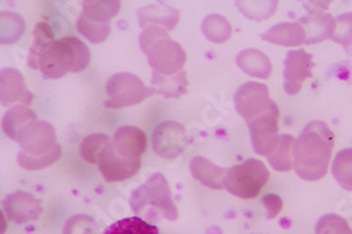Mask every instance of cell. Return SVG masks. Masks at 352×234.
<instances>
[{
  "instance_id": "cell-8",
  "label": "cell",
  "mask_w": 352,
  "mask_h": 234,
  "mask_svg": "<svg viewBox=\"0 0 352 234\" xmlns=\"http://www.w3.org/2000/svg\"><path fill=\"white\" fill-rule=\"evenodd\" d=\"M274 100L270 96L267 85L259 82H247L239 87L234 95V105L239 114L248 122L267 111L272 106Z\"/></svg>"
},
{
  "instance_id": "cell-10",
  "label": "cell",
  "mask_w": 352,
  "mask_h": 234,
  "mask_svg": "<svg viewBox=\"0 0 352 234\" xmlns=\"http://www.w3.org/2000/svg\"><path fill=\"white\" fill-rule=\"evenodd\" d=\"M313 56L305 50H292L287 52L283 70V87L287 95H298L305 82L313 75Z\"/></svg>"
},
{
  "instance_id": "cell-31",
  "label": "cell",
  "mask_w": 352,
  "mask_h": 234,
  "mask_svg": "<svg viewBox=\"0 0 352 234\" xmlns=\"http://www.w3.org/2000/svg\"><path fill=\"white\" fill-rule=\"evenodd\" d=\"M110 141H111V138L107 134H102V133L89 134L87 137H85L80 142V149H79L80 157L87 162L98 164V158H99L102 150Z\"/></svg>"
},
{
  "instance_id": "cell-25",
  "label": "cell",
  "mask_w": 352,
  "mask_h": 234,
  "mask_svg": "<svg viewBox=\"0 0 352 234\" xmlns=\"http://www.w3.org/2000/svg\"><path fill=\"white\" fill-rule=\"evenodd\" d=\"M203 34L214 44H223L232 36V27L230 21L221 14H209L203 20Z\"/></svg>"
},
{
  "instance_id": "cell-19",
  "label": "cell",
  "mask_w": 352,
  "mask_h": 234,
  "mask_svg": "<svg viewBox=\"0 0 352 234\" xmlns=\"http://www.w3.org/2000/svg\"><path fill=\"white\" fill-rule=\"evenodd\" d=\"M190 172L193 178L201 185L214 191L224 189V180L227 169L213 164L210 160L204 157H195L190 161Z\"/></svg>"
},
{
  "instance_id": "cell-24",
  "label": "cell",
  "mask_w": 352,
  "mask_h": 234,
  "mask_svg": "<svg viewBox=\"0 0 352 234\" xmlns=\"http://www.w3.org/2000/svg\"><path fill=\"white\" fill-rule=\"evenodd\" d=\"M55 43H56V39H55V33H54V28L51 27V24L47 21H40L34 27L33 44L30 48V55H28L27 64L30 65V64L36 63L38 58H41Z\"/></svg>"
},
{
  "instance_id": "cell-1",
  "label": "cell",
  "mask_w": 352,
  "mask_h": 234,
  "mask_svg": "<svg viewBox=\"0 0 352 234\" xmlns=\"http://www.w3.org/2000/svg\"><path fill=\"white\" fill-rule=\"evenodd\" d=\"M334 133L324 122H310L293 147V169L305 181L326 177L334 150Z\"/></svg>"
},
{
  "instance_id": "cell-3",
  "label": "cell",
  "mask_w": 352,
  "mask_h": 234,
  "mask_svg": "<svg viewBox=\"0 0 352 234\" xmlns=\"http://www.w3.org/2000/svg\"><path fill=\"white\" fill-rule=\"evenodd\" d=\"M140 47L148 58L154 72L175 75L182 72L186 64V52L181 44L172 40L162 27H146L140 36Z\"/></svg>"
},
{
  "instance_id": "cell-6",
  "label": "cell",
  "mask_w": 352,
  "mask_h": 234,
  "mask_svg": "<svg viewBox=\"0 0 352 234\" xmlns=\"http://www.w3.org/2000/svg\"><path fill=\"white\" fill-rule=\"evenodd\" d=\"M106 94V107L122 109L140 105L155 92L153 87L146 86L137 75L131 72H119L107 81Z\"/></svg>"
},
{
  "instance_id": "cell-9",
  "label": "cell",
  "mask_w": 352,
  "mask_h": 234,
  "mask_svg": "<svg viewBox=\"0 0 352 234\" xmlns=\"http://www.w3.org/2000/svg\"><path fill=\"white\" fill-rule=\"evenodd\" d=\"M16 142H19L21 151L27 156L38 157L51 153L58 145V138L51 123L37 120L20 133Z\"/></svg>"
},
{
  "instance_id": "cell-13",
  "label": "cell",
  "mask_w": 352,
  "mask_h": 234,
  "mask_svg": "<svg viewBox=\"0 0 352 234\" xmlns=\"http://www.w3.org/2000/svg\"><path fill=\"white\" fill-rule=\"evenodd\" d=\"M2 211H5V215L9 220L17 224H23L37 220L43 213V204L34 195L19 191L10 193L3 200Z\"/></svg>"
},
{
  "instance_id": "cell-14",
  "label": "cell",
  "mask_w": 352,
  "mask_h": 234,
  "mask_svg": "<svg viewBox=\"0 0 352 234\" xmlns=\"http://www.w3.org/2000/svg\"><path fill=\"white\" fill-rule=\"evenodd\" d=\"M0 100L3 106L16 103L32 105L34 95L28 89L24 75L14 68H5L0 72Z\"/></svg>"
},
{
  "instance_id": "cell-38",
  "label": "cell",
  "mask_w": 352,
  "mask_h": 234,
  "mask_svg": "<svg viewBox=\"0 0 352 234\" xmlns=\"http://www.w3.org/2000/svg\"><path fill=\"white\" fill-rule=\"evenodd\" d=\"M6 217H8V216H6L5 212L2 211V230H0V233H2V234L6 231Z\"/></svg>"
},
{
  "instance_id": "cell-5",
  "label": "cell",
  "mask_w": 352,
  "mask_h": 234,
  "mask_svg": "<svg viewBox=\"0 0 352 234\" xmlns=\"http://www.w3.org/2000/svg\"><path fill=\"white\" fill-rule=\"evenodd\" d=\"M270 180V171L262 161L250 158L234 165L226 173L224 189L241 199H252L259 195Z\"/></svg>"
},
{
  "instance_id": "cell-20",
  "label": "cell",
  "mask_w": 352,
  "mask_h": 234,
  "mask_svg": "<svg viewBox=\"0 0 352 234\" xmlns=\"http://www.w3.org/2000/svg\"><path fill=\"white\" fill-rule=\"evenodd\" d=\"M236 61L240 70L252 78L268 79L272 75L271 60L268 58V55H265L259 50H254V48L244 50L237 55Z\"/></svg>"
},
{
  "instance_id": "cell-37",
  "label": "cell",
  "mask_w": 352,
  "mask_h": 234,
  "mask_svg": "<svg viewBox=\"0 0 352 234\" xmlns=\"http://www.w3.org/2000/svg\"><path fill=\"white\" fill-rule=\"evenodd\" d=\"M262 204L268 212V219H275L283 209V200L279 195L268 193L262 198Z\"/></svg>"
},
{
  "instance_id": "cell-27",
  "label": "cell",
  "mask_w": 352,
  "mask_h": 234,
  "mask_svg": "<svg viewBox=\"0 0 352 234\" xmlns=\"http://www.w3.org/2000/svg\"><path fill=\"white\" fill-rule=\"evenodd\" d=\"M102 234H161V231L150 222L134 216L110 224Z\"/></svg>"
},
{
  "instance_id": "cell-26",
  "label": "cell",
  "mask_w": 352,
  "mask_h": 234,
  "mask_svg": "<svg viewBox=\"0 0 352 234\" xmlns=\"http://www.w3.org/2000/svg\"><path fill=\"white\" fill-rule=\"evenodd\" d=\"M296 138L290 134H282L275 151L268 157L272 168L278 172H289L293 169V147Z\"/></svg>"
},
{
  "instance_id": "cell-39",
  "label": "cell",
  "mask_w": 352,
  "mask_h": 234,
  "mask_svg": "<svg viewBox=\"0 0 352 234\" xmlns=\"http://www.w3.org/2000/svg\"><path fill=\"white\" fill-rule=\"evenodd\" d=\"M345 51H346V52H348V54L352 56V47H351V48H348V50H345Z\"/></svg>"
},
{
  "instance_id": "cell-22",
  "label": "cell",
  "mask_w": 352,
  "mask_h": 234,
  "mask_svg": "<svg viewBox=\"0 0 352 234\" xmlns=\"http://www.w3.org/2000/svg\"><path fill=\"white\" fill-rule=\"evenodd\" d=\"M151 82L154 92L168 99L184 96L189 87V81L185 71L175 75H161L154 72Z\"/></svg>"
},
{
  "instance_id": "cell-35",
  "label": "cell",
  "mask_w": 352,
  "mask_h": 234,
  "mask_svg": "<svg viewBox=\"0 0 352 234\" xmlns=\"http://www.w3.org/2000/svg\"><path fill=\"white\" fill-rule=\"evenodd\" d=\"M344 50L352 47V13H344L336 19V32L331 39Z\"/></svg>"
},
{
  "instance_id": "cell-36",
  "label": "cell",
  "mask_w": 352,
  "mask_h": 234,
  "mask_svg": "<svg viewBox=\"0 0 352 234\" xmlns=\"http://www.w3.org/2000/svg\"><path fill=\"white\" fill-rule=\"evenodd\" d=\"M64 234H98V224L87 215H75L65 223Z\"/></svg>"
},
{
  "instance_id": "cell-16",
  "label": "cell",
  "mask_w": 352,
  "mask_h": 234,
  "mask_svg": "<svg viewBox=\"0 0 352 234\" xmlns=\"http://www.w3.org/2000/svg\"><path fill=\"white\" fill-rule=\"evenodd\" d=\"M298 23L306 32V44H317L333 39L336 32V19L331 14L317 9H310L309 14L302 17Z\"/></svg>"
},
{
  "instance_id": "cell-28",
  "label": "cell",
  "mask_w": 352,
  "mask_h": 234,
  "mask_svg": "<svg viewBox=\"0 0 352 234\" xmlns=\"http://www.w3.org/2000/svg\"><path fill=\"white\" fill-rule=\"evenodd\" d=\"M331 172L341 188L352 192V149H344L336 156Z\"/></svg>"
},
{
  "instance_id": "cell-12",
  "label": "cell",
  "mask_w": 352,
  "mask_h": 234,
  "mask_svg": "<svg viewBox=\"0 0 352 234\" xmlns=\"http://www.w3.org/2000/svg\"><path fill=\"white\" fill-rule=\"evenodd\" d=\"M107 182H122L138 173L141 160H127L120 157L113 149L111 141L102 150L96 164Z\"/></svg>"
},
{
  "instance_id": "cell-7",
  "label": "cell",
  "mask_w": 352,
  "mask_h": 234,
  "mask_svg": "<svg viewBox=\"0 0 352 234\" xmlns=\"http://www.w3.org/2000/svg\"><path fill=\"white\" fill-rule=\"evenodd\" d=\"M254 151L259 156L270 157L279 142V109L274 102L272 106L248 122Z\"/></svg>"
},
{
  "instance_id": "cell-30",
  "label": "cell",
  "mask_w": 352,
  "mask_h": 234,
  "mask_svg": "<svg viewBox=\"0 0 352 234\" xmlns=\"http://www.w3.org/2000/svg\"><path fill=\"white\" fill-rule=\"evenodd\" d=\"M76 28L78 32L89 40L94 44H102L104 43L110 33H111V27L110 24H100V23H95L89 19H86L85 16H79L78 21H76Z\"/></svg>"
},
{
  "instance_id": "cell-2",
  "label": "cell",
  "mask_w": 352,
  "mask_h": 234,
  "mask_svg": "<svg viewBox=\"0 0 352 234\" xmlns=\"http://www.w3.org/2000/svg\"><path fill=\"white\" fill-rule=\"evenodd\" d=\"M91 50L74 36H67L56 43L28 67L41 71L50 79H61L69 72H82L91 64Z\"/></svg>"
},
{
  "instance_id": "cell-34",
  "label": "cell",
  "mask_w": 352,
  "mask_h": 234,
  "mask_svg": "<svg viewBox=\"0 0 352 234\" xmlns=\"http://www.w3.org/2000/svg\"><path fill=\"white\" fill-rule=\"evenodd\" d=\"M316 234H352V228L344 217L326 215L317 222Z\"/></svg>"
},
{
  "instance_id": "cell-21",
  "label": "cell",
  "mask_w": 352,
  "mask_h": 234,
  "mask_svg": "<svg viewBox=\"0 0 352 234\" xmlns=\"http://www.w3.org/2000/svg\"><path fill=\"white\" fill-rule=\"evenodd\" d=\"M38 117L37 114L25 105H17L12 107L3 117L2 127L6 136L12 140H17L20 133L30 126L32 123L37 122Z\"/></svg>"
},
{
  "instance_id": "cell-32",
  "label": "cell",
  "mask_w": 352,
  "mask_h": 234,
  "mask_svg": "<svg viewBox=\"0 0 352 234\" xmlns=\"http://www.w3.org/2000/svg\"><path fill=\"white\" fill-rule=\"evenodd\" d=\"M63 156V147L60 144L56 145V147L45 154V156H38V157H32V156H27L25 153H20L17 157V162L20 164L21 168L27 169V171H40L44 169L50 165H52L55 161H58Z\"/></svg>"
},
{
  "instance_id": "cell-29",
  "label": "cell",
  "mask_w": 352,
  "mask_h": 234,
  "mask_svg": "<svg viewBox=\"0 0 352 234\" xmlns=\"http://www.w3.org/2000/svg\"><path fill=\"white\" fill-rule=\"evenodd\" d=\"M0 20H2V39H0V43L3 45L17 43L25 32L24 19L19 13L3 12Z\"/></svg>"
},
{
  "instance_id": "cell-15",
  "label": "cell",
  "mask_w": 352,
  "mask_h": 234,
  "mask_svg": "<svg viewBox=\"0 0 352 234\" xmlns=\"http://www.w3.org/2000/svg\"><path fill=\"white\" fill-rule=\"evenodd\" d=\"M111 145L120 157L135 161L141 160V156L146 151L148 138L141 129L135 126H122L116 130L111 138Z\"/></svg>"
},
{
  "instance_id": "cell-33",
  "label": "cell",
  "mask_w": 352,
  "mask_h": 234,
  "mask_svg": "<svg viewBox=\"0 0 352 234\" xmlns=\"http://www.w3.org/2000/svg\"><path fill=\"white\" fill-rule=\"evenodd\" d=\"M237 8L248 19L263 20L276 12L278 2H237Z\"/></svg>"
},
{
  "instance_id": "cell-18",
  "label": "cell",
  "mask_w": 352,
  "mask_h": 234,
  "mask_svg": "<svg viewBox=\"0 0 352 234\" xmlns=\"http://www.w3.org/2000/svg\"><path fill=\"white\" fill-rule=\"evenodd\" d=\"M263 41L282 47H299L307 43L305 28L299 23H279L262 36Z\"/></svg>"
},
{
  "instance_id": "cell-11",
  "label": "cell",
  "mask_w": 352,
  "mask_h": 234,
  "mask_svg": "<svg viewBox=\"0 0 352 234\" xmlns=\"http://www.w3.org/2000/svg\"><path fill=\"white\" fill-rule=\"evenodd\" d=\"M186 129L184 125L166 120L158 125L153 133L154 151L164 160L178 158L185 149Z\"/></svg>"
},
{
  "instance_id": "cell-23",
  "label": "cell",
  "mask_w": 352,
  "mask_h": 234,
  "mask_svg": "<svg viewBox=\"0 0 352 234\" xmlns=\"http://www.w3.org/2000/svg\"><path fill=\"white\" fill-rule=\"evenodd\" d=\"M80 5L82 16L100 24H110V20L122 10L119 0H85Z\"/></svg>"
},
{
  "instance_id": "cell-4",
  "label": "cell",
  "mask_w": 352,
  "mask_h": 234,
  "mask_svg": "<svg viewBox=\"0 0 352 234\" xmlns=\"http://www.w3.org/2000/svg\"><path fill=\"white\" fill-rule=\"evenodd\" d=\"M130 206L137 216L148 219L164 217L166 220H176L179 211L173 202L170 187L164 173H153L145 184L138 187L131 198Z\"/></svg>"
},
{
  "instance_id": "cell-17",
  "label": "cell",
  "mask_w": 352,
  "mask_h": 234,
  "mask_svg": "<svg viewBox=\"0 0 352 234\" xmlns=\"http://www.w3.org/2000/svg\"><path fill=\"white\" fill-rule=\"evenodd\" d=\"M137 17L142 30L146 27H162L166 32H170L178 25L181 13L166 3H155L140 9Z\"/></svg>"
}]
</instances>
